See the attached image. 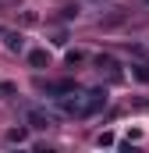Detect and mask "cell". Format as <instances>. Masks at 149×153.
Instances as JSON below:
<instances>
[{"mask_svg": "<svg viewBox=\"0 0 149 153\" xmlns=\"http://www.w3.org/2000/svg\"><path fill=\"white\" fill-rule=\"evenodd\" d=\"M29 125L32 128H50V117L43 114V111H29Z\"/></svg>", "mask_w": 149, "mask_h": 153, "instance_id": "1", "label": "cell"}, {"mask_svg": "<svg viewBox=\"0 0 149 153\" xmlns=\"http://www.w3.org/2000/svg\"><path fill=\"white\" fill-rule=\"evenodd\" d=\"M29 64H36V68L50 64V53H46V50H32V53H29Z\"/></svg>", "mask_w": 149, "mask_h": 153, "instance_id": "2", "label": "cell"}, {"mask_svg": "<svg viewBox=\"0 0 149 153\" xmlns=\"http://www.w3.org/2000/svg\"><path fill=\"white\" fill-rule=\"evenodd\" d=\"M135 75L142 78V82H149V64H135Z\"/></svg>", "mask_w": 149, "mask_h": 153, "instance_id": "3", "label": "cell"}, {"mask_svg": "<svg viewBox=\"0 0 149 153\" xmlns=\"http://www.w3.org/2000/svg\"><path fill=\"white\" fill-rule=\"evenodd\" d=\"M21 139H25V132H21V128H18V132H7V143H21Z\"/></svg>", "mask_w": 149, "mask_h": 153, "instance_id": "4", "label": "cell"}, {"mask_svg": "<svg viewBox=\"0 0 149 153\" xmlns=\"http://www.w3.org/2000/svg\"><path fill=\"white\" fill-rule=\"evenodd\" d=\"M7 46L11 50H21V36H7Z\"/></svg>", "mask_w": 149, "mask_h": 153, "instance_id": "5", "label": "cell"}, {"mask_svg": "<svg viewBox=\"0 0 149 153\" xmlns=\"http://www.w3.org/2000/svg\"><path fill=\"white\" fill-rule=\"evenodd\" d=\"M146 4H149V0H146Z\"/></svg>", "mask_w": 149, "mask_h": 153, "instance_id": "6", "label": "cell"}]
</instances>
